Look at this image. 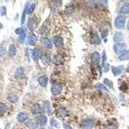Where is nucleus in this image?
Masks as SVG:
<instances>
[{"mask_svg": "<svg viewBox=\"0 0 129 129\" xmlns=\"http://www.w3.org/2000/svg\"><path fill=\"white\" fill-rule=\"evenodd\" d=\"M73 11H74V8L72 6H67L65 9V12L67 14H71L73 12Z\"/></svg>", "mask_w": 129, "mask_h": 129, "instance_id": "473e14b6", "label": "nucleus"}, {"mask_svg": "<svg viewBox=\"0 0 129 129\" xmlns=\"http://www.w3.org/2000/svg\"><path fill=\"white\" fill-rule=\"evenodd\" d=\"M64 58L61 54H56L53 58V63L56 65H60L63 63Z\"/></svg>", "mask_w": 129, "mask_h": 129, "instance_id": "1a4fd4ad", "label": "nucleus"}, {"mask_svg": "<svg viewBox=\"0 0 129 129\" xmlns=\"http://www.w3.org/2000/svg\"></svg>", "mask_w": 129, "mask_h": 129, "instance_id": "a18cd8bd", "label": "nucleus"}, {"mask_svg": "<svg viewBox=\"0 0 129 129\" xmlns=\"http://www.w3.org/2000/svg\"><path fill=\"white\" fill-rule=\"evenodd\" d=\"M7 110V107L5 104L0 102V113H5Z\"/></svg>", "mask_w": 129, "mask_h": 129, "instance_id": "7c9ffc66", "label": "nucleus"}, {"mask_svg": "<svg viewBox=\"0 0 129 129\" xmlns=\"http://www.w3.org/2000/svg\"><path fill=\"white\" fill-rule=\"evenodd\" d=\"M31 111L32 113H34L35 114H38L43 112V109L39 104H35L32 107Z\"/></svg>", "mask_w": 129, "mask_h": 129, "instance_id": "9b49d317", "label": "nucleus"}, {"mask_svg": "<svg viewBox=\"0 0 129 129\" xmlns=\"http://www.w3.org/2000/svg\"><path fill=\"white\" fill-rule=\"evenodd\" d=\"M94 88L96 89H100V90H103L108 91L107 89L105 87V85H102L101 83H97V84H96V85L94 86Z\"/></svg>", "mask_w": 129, "mask_h": 129, "instance_id": "c756f323", "label": "nucleus"}, {"mask_svg": "<svg viewBox=\"0 0 129 129\" xmlns=\"http://www.w3.org/2000/svg\"><path fill=\"white\" fill-rule=\"evenodd\" d=\"M42 56L41 51L38 49H34L32 51V58L34 59H37Z\"/></svg>", "mask_w": 129, "mask_h": 129, "instance_id": "2eb2a0df", "label": "nucleus"}, {"mask_svg": "<svg viewBox=\"0 0 129 129\" xmlns=\"http://www.w3.org/2000/svg\"><path fill=\"white\" fill-rule=\"evenodd\" d=\"M28 42L30 45H34L37 42V37L34 34H29L28 36Z\"/></svg>", "mask_w": 129, "mask_h": 129, "instance_id": "ddd939ff", "label": "nucleus"}, {"mask_svg": "<svg viewBox=\"0 0 129 129\" xmlns=\"http://www.w3.org/2000/svg\"><path fill=\"white\" fill-rule=\"evenodd\" d=\"M127 89V86L126 84H123V85H121L120 87V89L121 90H125Z\"/></svg>", "mask_w": 129, "mask_h": 129, "instance_id": "ea45409f", "label": "nucleus"}, {"mask_svg": "<svg viewBox=\"0 0 129 129\" xmlns=\"http://www.w3.org/2000/svg\"><path fill=\"white\" fill-rule=\"evenodd\" d=\"M44 129V128H41V129Z\"/></svg>", "mask_w": 129, "mask_h": 129, "instance_id": "c03bdc74", "label": "nucleus"}, {"mask_svg": "<svg viewBox=\"0 0 129 129\" xmlns=\"http://www.w3.org/2000/svg\"><path fill=\"white\" fill-rule=\"evenodd\" d=\"M24 73V70L23 68H18L16 72H15V78L16 79L21 78L23 76Z\"/></svg>", "mask_w": 129, "mask_h": 129, "instance_id": "4be33fe9", "label": "nucleus"}, {"mask_svg": "<svg viewBox=\"0 0 129 129\" xmlns=\"http://www.w3.org/2000/svg\"><path fill=\"white\" fill-rule=\"evenodd\" d=\"M35 7H36V5L34 4V3L30 5V6L29 7H28L27 11V14H31V13L34 11Z\"/></svg>", "mask_w": 129, "mask_h": 129, "instance_id": "2f4dec72", "label": "nucleus"}, {"mask_svg": "<svg viewBox=\"0 0 129 129\" xmlns=\"http://www.w3.org/2000/svg\"><path fill=\"white\" fill-rule=\"evenodd\" d=\"M123 38V33L121 32H117L114 36V42H119Z\"/></svg>", "mask_w": 129, "mask_h": 129, "instance_id": "aec40b11", "label": "nucleus"}, {"mask_svg": "<svg viewBox=\"0 0 129 129\" xmlns=\"http://www.w3.org/2000/svg\"><path fill=\"white\" fill-rule=\"evenodd\" d=\"M121 13L122 14H129V3H125V4L121 7L120 10Z\"/></svg>", "mask_w": 129, "mask_h": 129, "instance_id": "5701e85b", "label": "nucleus"}, {"mask_svg": "<svg viewBox=\"0 0 129 129\" xmlns=\"http://www.w3.org/2000/svg\"><path fill=\"white\" fill-rule=\"evenodd\" d=\"M38 122L34 119H30L26 122L25 125L29 129H36V127H38Z\"/></svg>", "mask_w": 129, "mask_h": 129, "instance_id": "39448f33", "label": "nucleus"}, {"mask_svg": "<svg viewBox=\"0 0 129 129\" xmlns=\"http://www.w3.org/2000/svg\"><path fill=\"white\" fill-rule=\"evenodd\" d=\"M28 118L27 114L25 113V112H20L19 114L17 115V119L18 121L19 122H24L25 121L27 120Z\"/></svg>", "mask_w": 129, "mask_h": 129, "instance_id": "6ab92c4d", "label": "nucleus"}, {"mask_svg": "<svg viewBox=\"0 0 129 129\" xmlns=\"http://www.w3.org/2000/svg\"><path fill=\"white\" fill-rule=\"evenodd\" d=\"M105 129H117V127L114 124H110L106 127Z\"/></svg>", "mask_w": 129, "mask_h": 129, "instance_id": "4c0bfd02", "label": "nucleus"}, {"mask_svg": "<svg viewBox=\"0 0 129 129\" xmlns=\"http://www.w3.org/2000/svg\"><path fill=\"white\" fill-rule=\"evenodd\" d=\"M37 122L41 125H44L47 123V118L44 115H41L37 118Z\"/></svg>", "mask_w": 129, "mask_h": 129, "instance_id": "dca6fc26", "label": "nucleus"}, {"mask_svg": "<svg viewBox=\"0 0 129 129\" xmlns=\"http://www.w3.org/2000/svg\"><path fill=\"white\" fill-rule=\"evenodd\" d=\"M68 115L67 111L63 108H59L58 110V112H57V116H59V117H61V118H65V117H67Z\"/></svg>", "mask_w": 129, "mask_h": 129, "instance_id": "b1692460", "label": "nucleus"}, {"mask_svg": "<svg viewBox=\"0 0 129 129\" xmlns=\"http://www.w3.org/2000/svg\"><path fill=\"white\" fill-rule=\"evenodd\" d=\"M63 127L65 129H72V128L70 125H67V124H63Z\"/></svg>", "mask_w": 129, "mask_h": 129, "instance_id": "a19ab883", "label": "nucleus"}, {"mask_svg": "<svg viewBox=\"0 0 129 129\" xmlns=\"http://www.w3.org/2000/svg\"><path fill=\"white\" fill-rule=\"evenodd\" d=\"M6 54V49L2 46H0V57L3 56Z\"/></svg>", "mask_w": 129, "mask_h": 129, "instance_id": "f704fd0d", "label": "nucleus"}, {"mask_svg": "<svg viewBox=\"0 0 129 129\" xmlns=\"http://www.w3.org/2000/svg\"><path fill=\"white\" fill-rule=\"evenodd\" d=\"M48 78L46 76H41L38 78V82L41 87H45L48 83Z\"/></svg>", "mask_w": 129, "mask_h": 129, "instance_id": "4468645a", "label": "nucleus"}, {"mask_svg": "<svg viewBox=\"0 0 129 129\" xmlns=\"http://www.w3.org/2000/svg\"><path fill=\"white\" fill-rule=\"evenodd\" d=\"M126 19L123 16H118L115 20L114 25L117 28H122L124 27Z\"/></svg>", "mask_w": 129, "mask_h": 129, "instance_id": "f257e3e1", "label": "nucleus"}, {"mask_svg": "<svg viewBox=\"0 0 129 129\" xmlns=\"http://www.w3.org/2000/svg\"><path fill=\"white\" fill-rule=\"evenodd\" d=\"M42 43L44 45V47H45L47 49H51L52 47V45L51 43L50 40L49 38H44L42 40Z\"/></svg>", "mask_w": 129, "mask_h": 129, "instance_id": "412c9836", "label": "nucleus"}, {"mask_svg": "<svg viewBox=\"0 0 129 129\" xmlns=\"http://www.w3.org/2000/svg\"><path fill=\"white\" fill-rule=\"evenodd\" d=\"M54 44L56 47H62L63 45V39L60 36H56L53 39Z\"/></svg>", "mask_w": 129, "mask_h": 129, "instance_id": "6e6552de", "label": "nucleus"}, {"mask_svg": "<svg viewBox=\"0 0 129 129\" xmlns=\"http://www.w3.org/2000/svg\"><path fill=\"white\" fill-rule=\"evenodd\" d=\"M22 30H23V29L21 28H17V29L15 30V32H16V34H20L21 33V32H22Z\"/></svg>", "mask_w": 129, "mask_h": 129, "instance_id": "58836bf2", "label": "nucleus"}, {"mask_svg": "<svg viewBox=\"0 0 129 129\" xmlns=\"http://www.w3.org/2000/svg\"><path fill=\"white\" fill-rule=\"evenodd\" d=\"M94 125V121L90 118L85 119L81 122V127L85 129L91 128L92 127H93Z\"/></svg>", "mask_w": 129, "mask_h": 129, "instance_id": "7ed1b4c3", "label": "nucleus"}, {"mask_svg": "<svg viewBox=\"0 0 129 129\" xmlns=\"http://www.w3.org/2000/svg\"><path fill=\"white\" fill-rule=\"evenodd\" d=\"M123 69H124V67L122 65L116 67H112V72L114 74V76H118L122 73Z\"/></svg>", "mask_w": 129, "mask_h": 129, "instance_id": "f8f14e48", "label": "nucleus"}, {"mask_svg": "<svg viewBox=\"0 0 129 129\" xmlns=\"http://www.w3.org/2000/svg\"><path fill=\"white\" fill-rule=\"evenodd\" d=\"M106 53L105 51H103V60H102V65H103V67H105V61H106Z\"/></svg>", "mask_w": 129, "mask_h": 129, "instance_id": "c9c22d12", "label": "nucleus"}, {"mask_svg": "<svg viewBox=\"0 0 129 129\" xmlns=\"http://www.w3.org/2000/svg\"><path fill=\"white\" fill-rule=\"evenodd\" d=\"M9 52L10 56H14L16 54V48L14 44H12L10 45L9 49Z\"/></svg>", "mask_w": 129, "mask_h": 129, "instance_id": "393cba45", "label": "nucleus"}, {"mask_svg": "<svg viewBox=\"0 0 129 129\" xmlns=\"http://www.w3.org/2000/svg\"><path fill=\"white\" fill-rule=\"evenodd\" d=\"M127 72H129V67H127Z\"/></svg>", "mask_w": 129, "mask_h": 129, "instance_id": "37998d69", "label": "nucleus"}, {"mask_svg": "<svg viewBox=\"0 0 129 129\" xmlns=\"http://www.w3.org/2000/svg\"><path fill=\"white\" fill-rule=\"evenodd\" d=\"M90 42L92 44L94 45H100L101 43V39L100 38V36L97 34H94L92 35L91 38Z\"/></svg>", "mask_w": 129, "mask_h": 129, "instance_id": "9d476101", "label": "nucleus"}, {"mask_svg": "<svg viewBox=\"0 0 129 129\" xmlns=\"http://www.w3.org/2000/svg\"><path fill=\"white\" fill-rule=\"evenodd\" d=\"M41 61L45 65H49L50 62V56L49 54H45L41 56Z\"/></svg>", "mask_w": 129, "mask_h": 129, "instance_id": "f3484780", "label": "nucleus"}, {"mask_svg": "<svg viewBox=\"0 0 129 129\" xmlns=\"http://www.w3.org/2000/svg\"><path fill=\"white\" fill-rule=\"evenodd\" d=\"M25 38H26V33H25V32L24 31V30L23 29L21 33L19 34V38H18V40H19V42L23 43V42H24V41H25Z\"/></svg>", "mask_w": 129, "mask_h": 129, "instance_id": "bb28decb", "label": "nucleus"}, {"mask_svg": "<svg viewBox=\"0 0 129 129\" xmlns=\"http://www.w3.org/2000/svg\"><path fill=\"white\" fill-rule=\"evenodd\" d=\"M8 100H9V101H11V103H17L18 99H17V95H15V94H10V95L8 96Z\"/></svg>", "mask_w": 129, "mask_h": 129, "instance_id": "a878e982", "label": "nucleus"}, {"mask_svg": "<svg viewBox=\"0 0 129 129\" xmlns=\"http://www.w3.org/2000/svg\"><path fill=\"white\" fill-rule=\"evenodd\" d=\"M6 14V8L5 6H2L0 8V14L1 16H4Z\"/></svg>", "mask_w": 129, "mask_h": 129, "instance_id": "e433bc0d", "label": "nucleus"}, {"mask_svg": "<svg viewBox=\"0 0 129 129\" xmlns=\"http://www.w3.org/2000/svg\"><path fill=\"white\" fill-rule=\"evenodd\" d=\"M100 54L97 52H94L90 56L91 62L94 64H97L100 62Z\"/></svg>", "mask_w": 129, "mask_h": 129, "instance_id": "423d86ee", "label": "nucleus"}, {"mask_svg": "<svg viewBox=\"0 0 129 129\" xmlns=\"http://www.w3.org/2000/svg\"><path fill=\"white\" fill-rule=\"evenodd\" d=\"M50 125L52 127H57V128H59V127H60V125H59V123H58V121H57L54 118L50 119Z\"/></svg>", "mask_w": 129, "mask_h": 129, "instance_id": "c85d7f7f", "label": "nucleus"}, {"mask_svg": "<svg viewBox=\"0 0 129 129\" xmlns=\"http://www.w3.org/2000/svg\"><path fill=\"white\" fill-rule=\"evenodd\" d=\"M37 25H38V23H37V21H36V19L30 18V19H28V28H29V30H33L36 28Z\"/></svg>", "mask_w": 129, "mask_h": 129, "instance_id": "0eeeda50", "label": "nucleus"}, {"mask_svg": "<svg viewBox=\"0 0 129 129\" xmlns=\"http://www.w3.org/2000/svg\"><path fill=\"white\" fill-rule=\"evenodd\" d=\"M127 49V45L125 43H119L115 44L114 46V49L115 52L116 54H122V52H124L125 49Z\"/></svg>", "mask_w": 129, "mask_h": 129, "instance_id": "f03ea898", "label": "nucleus"}, {"mask_svg": "<svg viewBox=\"0 0 129 129\" xmlns=\"http://www.w3.org/2000/svg\"><path fill=\"white\" fill-rule=\"evenodd\" d=\"M118 59L120 61H125L129 59V50L125 51L124 52L121 54V55L118 57Z\"/></svg>", "mask_w": 129, "mask_h": 129, "instance_id": "a211bd4d", "label": "nucleus"}, {"mask_svg": "<svg viewBox=\"0 0 129 129\" xmlns=\"http://www.w3.org/2000/svg\"><path fill=\"white\" fill-rule=\"evenodd\" d=\"M45 107H46V108H47V113H48L49 114H50L51 110L50 108V102H49V101H47L45 102Z\"/></svg>", "mask_w": 129, "mask_h": 129, "instance_id": "72a5a7b5", "label": "nucleus"}, {"mask_svg": "<svg viewBox=\"0 0 129 129\" xmlns=\"http://www.w3.org/2000/svg\"><path fill=\"white\" fill-rule=\"evenodd\" d=\"M103 83L105 84V85H106V86L110 87V89H112V88H113V83H112L110 80H109L107 78L104 79Z\"/></svg>", "mask_w": 129, "mask_h": 129, "instance_id": "cd10ccee", "label": "nucleus"}, {"mask_svg": "<svg viewBox=\"0 0 129 129\" xmlns=\"http://www.w3.org/2000/svg\"><path fill=\"white\" fill-rule=\"evenodd\" d=\"M63 87L61 85H54L51 87V92L53 95H57L62 92Z\"/></svg>", "mask_w": 129, "mask_h": 129, "instance_id": "20e7f679", "label": "nucleus"}, {"mask_svg": "<svg viewBox=\"0 0 129 129\" xmlns=\"http://www.w3.org/2000/svg\"><path fill=\"white\" fill-rule=\"evenodd\" d=\"M127 28L129 30V21H128V23H127Z\"/></svg>", "mask_w": 129, "mask_h": 129, "instance_id": "79ce46f5", "label": "nucleus"}]
</instances>
